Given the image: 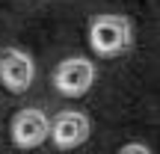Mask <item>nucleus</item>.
Listing matches in <instances>:
<instances>
[{"label": "nucleus", "instance_id": "nucleus-1", "mask_svg": "<svg viewBox=\"0 0 160 154\" xmlns=\"http://www.w3.org/2000/svg\"><path fill=\"white\" fill-rule=\"evenodd\" d=\"M131 39H133L131 24H128V18H119V15H98L89 27V45L101 57L125 53L131 47Z\"/></svg>", "mask_w": 160, "mask_h": 154}, {"label": "nucleus", "instance_id": "nucleus-2", "mask_svg": "<svg viewBox=\"0 0 160 154\" xmlns=\"http://www.w3.org/2000/svg\"><path fill=\"white\" fill-rule=\"evenodd\" d=\"M92 80H95V65L89 59H80V57L59 62L57 71H53V86L68 98H77L83 92H89Z\"/></svg>", "mask_w": 160, "mask_h": 154}, {"label": "nucleus", "instance_id": "nucleus-6", "mask_svg": "<svg viewBox=\"0 0 160 154\" xmlns=\"http://www.w3.org/2000/svg\"><path fill=\"white\" fill-rule=\"evenodd\" d=\"M119 154H151V151H148V145H142V142H128Z\"/></svg>", "mask_w": 160, "mask_h": 154}, {"label": "nucleus", "instance_id": "nucleus-4", "mask_svg": "<svg viewBox=\"0 0 160 154\" xmlns=\"http://www.w3.org/2000/svg\"><path fill=\"white\" fill-rule=\"evenodd\" d=\"M33 77H36V65L24 51H18V47L0 51V80L9 92H27L33 86Z\"/></svg>", "mask_w": 160, "mask_h": 154}, {"label": "nucleus", "instance_id": "nucleus-5", "mask_svg": "<svg viewBox=\"0 0 160 154\" xmlns=\"http://www.w3.org/2000/svg\"><path fill=\"white\" fill-rule=\"evenodd\" d=\"M89 116L80 110H62L57 119L51 122V139L57 142V148H77L89 139Z\"/></svg>", "mask_w": 160, "mask_h": 154}, {"label": "nucleus", "instance_id": "nucleus-3", "mask_svg": "<svg viewBox=\"0 0 160 154\" xmlns=\"http://www.w3.org/2000/svg\"><path fill=\"white\" fill-rule=\"evenodd\" d=\"M48 137H51V122L42 110L27 107L12 119V142L18 148H39Z\"/></svg>", "mask_w": 160, "mask_h": 154}]
</instances>
